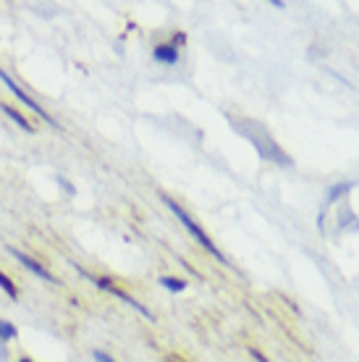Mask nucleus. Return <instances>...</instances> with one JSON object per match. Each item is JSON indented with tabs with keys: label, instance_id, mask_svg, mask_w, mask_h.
<instances>
[{
	"label": "nucleus",
	"instance_id": "nucleus-16",
	"mask_svg": "<svg viewBox=\"0 0 359 362\" xmlns=\"http://www.w3.org/2000/svg\"><path fill=\"white\" fill-rule=\"evenodd\" d=\"M18 362H32V360H29V357H21V360H18Z\"/></svg>",
	"mask_w": 359,
	"mask_h": 362
},
{
	"label": "nucleus",
	"instance_id": "nucleus-7",
	"mask_svg": "<svg viewBox=\"0 0 359 362\" xmlns=\"http://www.w3.org/2000/svg\"><path fill=\"white\" fill-rule=\"evenodd\" d=\"M0 110H3V113H6V116L11 118V121H16L18 127L24 129L27 134H35V127H32V121H29V118L24 116V113H18L16 108H11V105H6V103H0Z\"/></svg>",
	"mask_w": 359,
	"mask_h": 362
},
{
	"label": "nucleus",
	"instance_id": "nucleus-10",
	"mask_svg": "<svg viewBox=\"0 0 359 362\" xmlns=\"http://www.w3.org/2000/svg\"><path fill=\"white\" fill-rule=\"evenodd\" d=\"M18 336L16 326L13 323H8V320H0V341H13Z\"/></svg>",
	"mask_w": 359,
	"mask_h": 362
},
{
	"label": "nucleus",
	"instance_id": "nucleus-6",
	"mask_svg": "<svg viewBox=\"0 0 359 362\" xmlns=\"http://www.w3.org/2000/svg\"><path fill=\"white\" fill-rule=\"evenodd\" d=\"M153 58L163 66H176L179 64V47H173L171 42H163L153 50Z\"/></svg>",
	"mask_w": 359,
	"mask_h": 362
},
{
	"label": "nucleus",
	"instance_id": "nucleus-3",
	"mask_svg": "<svg viewBox=\"0 0 359 362\" xmlns=\"http://www.w3.org/2000/svg\"><path fill=\"white\" fill-rule=\"evenodd\" d=\"M0 82H3V84H6V87H8V92H13V98L21 100V105H27V108L32 110V113H37V116L42 118V121H47L50 127H58V121H55V118L50 116V113H47V110L42 108V105H40V103H37L35 98H29L27 92L21 90V87H18V84L13 82V79H11L8 71H6V69H0Z\"/></svg>",
	"mask_w": 359,
	"mask_h": 362
},
{
	"label": "nucleus",
	"instance_id": "nucleus-2",
	"mask_svg": "<svg viewBox=\"0 0 359 362\" xmlns=\"http://www.w3.org/2000/svg\"><path fill=\"white\" fill-rule=\"evenodd\" d=\"M160 199H163V205H165V208H168V210H171V213H173V216H176V221H179L181 226L187 228L189 234H192V236H194V239H197V245L202 247L205 252L213 255V257H216L218 263L228 265V260H225V255L220 252V250H218V247H216V242H213V239H210V236L205 234V228L199 226L197 221H194V218L189 216L187 210L181 208V205H179V202H176V199L168 197V194H160Z\"/></svg>",
	"mask_w": 359,
	"mask_h": 362
},
{
	"label": "nucleus",
	"instance_id": "nucleus-8",
	"mask_svg": "<svg viewBox=\"0 0 359 362\" xmlns=\"http://www.w3.org/2000/svg\"><path fill=\"white\" fill-rule=\"evenodd\" d=\"M351 181H341V184H336V187H331L328 189V194H325V205H331V202H336V199L341 197V194H346V192H351Z\"/></svg>",
	"mask_w": 359,
	"mask_h": 362
},
{
	"label": "nucleus",
	"instance_id": "nucleus-1",
	"mask_svg": "<svg viewBox=\"0 0 359 362\" xmlns=\"http://www.w3.org/2000/svg\"><path fill=\"white\" fill-rule=\"evenodd\" d=\"M234 127L249 139L252 145L257 147V153H260L265 160H273V163H281V165H291V158H286V153L273 142V134H268L262 124L244 118V121H234Z\"/></svg>",
	"mask_w": 359,
	"mask_h": 362
},
{
	"label": "nucleus",
	"instance_id": "nucleus-15",
	"mask_svg": "<svg viewBox=\"0 0 359 362\" xmlns=\"http://www.w3.org/2000/svg\"><path fill=\"white\" fill-rule=\"evenodd\" d=\"M8 360V352H6V346H3V341H0V362Z\"/></svg>",
	"mask_w": 359,
	"mask_h": 362
},
{
	"label": "nucleus",
	"instance_id": "nucleus-12",
	"mask_svg": "<svg viewBox=\"0 0 359 362\" xmlns=\"http://www.w3.org/2000/svg\"><path fill=\"white\" fill-rule=\"evenodd\" d=\"M92 357H95V362H116L110 354L102 352V349H95V352H92Z\"/></svg>",
	"mask_w": 359,
	"mask_h": 362
},
{
	"label": "nucleus",
	"instance_id": "nucleus-13",
	"mask_svg": "<svg viewBox=\"0 0 359 362\" xmlns=\"http://www.w3.org/2000/svg\"><path fill=\"white\" fill-rule=\"evenodd\" d=\"M184 42H187V35H184V32H176V35H173V42H171V45L173 47H181Z\"/></svg>",
	"mask_w": 359,
	"mask_h": 362
},
{
	"label": "nucleus",
	"instance_id": "nucleus-11",
	"mask_svg": "<svg viewBox=\"0 0 359 362\" xmlns=\"http://www.w3.org/2000/svg\"><path fill=\"white\" fill-rule=\"evenodd\" d=\"M0 289L6 291V294H8L11 299H16V297H18V286H16V284H13V281H11L3 271H0Z\"/></svg>",
	"mask_w": 359,
	"mask_h": 362
},
{
	"label": "nucleus",
	"instance_id": "nucleus-5",
	"mask_svg": "<svg viewBox=\"0 0 359 362\" xmlns=\"http://www.w3.org/2000/svg\"><path fill=\"white\" fill-rule=\"evenodd\" d=\"M8 255L11 257H13V260H18V265H24V268H27L29 273H35L37 279H42V281H47V284H61V281L55 279L53 273L47 271L45 265L42 263H37L35 257H32V255H27V252H21V250H16V247H8Z\"/></svg>",
	"mask_w": 359,
	"mask_h": 362
},
{
	"label": "nucleus",
	"instance_id": "nucleus-4",
	"mask_svg": "<svg viewBox=\"0 0 359 362\" xmlns=\"http://www.w3.org/2000/svg\"><path fill=\"white\" fill-rule=\"evenodd\" d=\"M79 271H81V268H79ZM81 273H84V271H81ZM84 279L95 281V286H100V289H102V291H108V294H113V297H118V299H121V302H126V305H129V308H131V310H136V313H139V315H142V317H147L150 323H155V315H153V313H150V310L144 308L142 302H136V299L131 297V294H126L124 289H118V286H116V284H113V281H110V279H95V276H90V273H84Z\"/></svg>",
	"mask_w": 359,
	"mask_h": 362
},
{
	"label": "nucleus",
	"instance_id": "nucleus-14",
	"mask_svg": "<svg viewBox=\"0 0 359 362\" xmlns=\"http://www.w3.org/2000/svg\"><path fill=\"white\" fill-rule=\"evenodd\" d=\"M249 354H252V357H254L257 362H268V357H265V354H262L260 349H249Z\"/></svg>",
	"mask_w": 359,
	"mask_h": 362
},
{
	"label": "nucleus",
	"instance_id": "nucleus-9",
	"mask_svg": "<svg viewBox=\"0 0 359 362\" xmlns=\"http://www.w3.org/2000/svg\"><path fill=\"white\" fill-rule=\"evenodd\" d=\"M160 286H163V289L173 291V294H181V291L187 289L189 284H187V281L176 279V276H163V279H160Z\"/></svg>",
	"mask_w": 359,
	"mask_h": 362
}]
</instances>
